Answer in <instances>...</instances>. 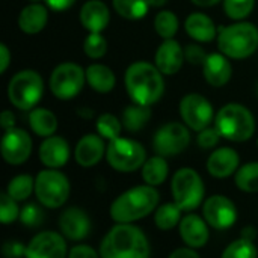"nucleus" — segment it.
Here are the masks:
<instances>
[{
  "instance_id": "17",
  "label": "nucleus",
  "mask_w": 258,
  "mask_h": 258,
  "mask_svg": "<svg viewBox=\"0 0 258 258\" xmlns=\"http://www.w3.org/2000/svg\"><path fill=\"white\" fill-rule=\"evenodd\" d=\"M156 67L162 74L174 76L180 71L184 60V51L175 39H165L156 51Z\"/></svg>"
},
{
  "instance_id": "37",
  "label": "nucleus",
  "mask_w": 258,
  "mask_h": 258,
  "mask_svg": "<svg viewBox=\"0 0 258 258\" xmlns=\"http://www.w3.org/2000/svg\"><path fill=\"white\" fill-rule=\"evenodd\" d=\"M255 6V0H224V9L228 18L243 20Z\"/></svg>"
},
{
  "instance_id": "20",
  "label": "nucleus",
  "mask_w": 258,
  "mask_h": 258,
  "mask_svg": "<svg viewBox=\"0 0 258 258\" xmlns=\"http://www.w3.org/2000/svg\"><path fill=\"white\" fill-rule=\"evenodd\" d=\"M239 154L233 148H218L207 160V171L215 178H227L239 169Z\"/></svg>"
},
{
  "instance_id": "53",
  "label": "nucleus",
  "mask_w": 258,
  "mask_h": 258,
  "mask_svg": "<svg viewBox=\"0 0 258 258\" xmlns=\"http://www.w3.org/2000/svg\"><path fill=\"white\" fill-rule=\"evenodd\" d=\"M257 92H258V88H257Z\"/></svg>"
},
{
  "instance_id": "43",
  "label": "nucleus",
  "mask_w": 258,
  "mask_h": 258,
  "mask_svg": "<svg viewBox=\"0 0 258 258\" xmlns=\"http://www.w3.org/2000/svg\"><path fill=\"white\" fill-rule=\"evenodd\" d=\"M3 255L6 258H21L26 255V246L20 242H6L3 245Z\"/></svg>"
},
{
  "instance_id": "51",
  "label": "nucleus",
  "mask_w": 258,
  "mask_h": 258,
  "mask_svg": "<svg viewBox=\"0 0 258 258\" xmlns=\"http://www.w3.org/2000/svg\"><path fill=\"white\" fill-rule=\"evenodd\" d=\"M166 2L168 0H148L150 6H154V8H160V6L166 5Z\"/></svg>"
},
{
  "instance_id": "23",
  "label": "nucleus",
  "mask_w": 258,
  "mask_h": 258,
  "mask_svg": "<svg viewBox=\"0 0 258 258\" xmlns=\"http://www.w3.org/2000/svg\"><path fill=\"white\" fill-rule=\"evenodd\" d=\"M180 236L189 248H203L209 242V227L198 215H187L180 221Z\"/></svg>"
},
{
  "instance_id": "47",
  "label": "nucleus",
  "mask_w": 258,
  "mask_h": 258,
  "mask_svg": "<svg viewBox=\"0 0 258 258\" xmlns=\"http://www.w3.org/2000/svg\"><path fill=\"white\" fill-rule=\"evenodd\" d=\"M14 124H15V116L11 110H3L2 115H0V125L2 128L6 132L9 128H14Z\"/></svg>"
},
{
  "instance_id": "19",
  "label": "nucleus",
  "mask_w": 258,
  "mask_h": 258,
  "mask_svg": "<svg viewBox=\"0 0 258 258\" xmlns=\"http://www.w3.org/2000/svg\"><path fill=\"white\" fill-rule=\"evenodd\" d=\"M39 159L50 169L63 166L70 159L68 142L60 136H48L39 147Z\"/></svg>"
},
{
  "instance_id": "11",
  "label": "nucleus",
  "mask_w": 258,
  "mask_h": 258,
  "mask_svg": "<svg viewBox=\"0 0 258 258\" xmlns=\"http://www.w3.org/2000/svg\"><path fill=\"white\" fill-rule=\"evenodd\" d=\"M190 142L187 125L181 122H169L157 130L153 139L154 151L162 157H171L183 153Z\"/></svg>"
},
{
  "instance_id": "35",
  "label": "nucleus",
  "mask_w": 258,
  "mask_h": 258,
  "mask_svg": "<svg viewBox=\"0 0 258 258\" xmlns=\"http://www.w3.org/2000/svg\"><path fill=\"white\" fill-rule=\"evenodd\" d=\"M95 127H97L98 135L104 139H109V142H110V141L119 138L122 122L112 113H103L98 116Z\"/></svg>"
},
{
  "instance_id": "45",
  "label": "nucleus",
  "mask_w": 258,
  "mask_h": 258,
  "mask_svg": "<svg viewBox=\"0 0 258 258\" xmlns=\"http://www.w3.org/2000/svg\"><path fill=\"white\" fill-rule=\"evenodd\" d=\"M44 3L50 9L62 12V11H67L68 8H71L76 3V0H44Z\"/></svg>"
},
{
  "instance_id": "34",
  "label": "nucleus",
  "mask_w": 258,
  "mask_h": 258,
  "mask_svg": "<svg viewBox=\"0 0 258 258\" xmlns=\"http://www.w3.org/2000/svg\"><path fill=\"white\" fill-rule=\"evenodd\" d=\"M154 29L163 39H172L178 30V18L171 11H162L154 18Z\"/></svg>"
},
{
  "instance_id": "4",
  "label": "nucleus",
  "mask_w": 258,
  "mask_h": 258,
  "mask_svg": "<svg viewBox=\"0 0 258 258\" xmlns=\"http://www.w3.org/2000/svg\"><path fill=\"white\" fill-rule=\"evenodd\" d=\"M218 30V45L227 57L246 59L257 51L258 29L252 23L242 21Z\"/></svg>"
},
{
  "instance_id": "7",
  "label": "nucleus",
  "mask_w": 258,
  "mask_h": 258,
  "mask_svg": "<svg viewBox=\"0 0 258 258\" xmlns=\"http://www.w3.org/2000/svg\"><path fill=\"white\" fill-rule=\"evenodd\" d=\"M174 203L183 210L190 212L201 206L204 200V183L200 174L192 168H181L171 181Z\"/></svg>"
},
{
  "instance_id": "3",
  "label": "nucleus",
  "mask_w": 258,
  "mask_h": 258,
  "mask_svg": "<svg viewBox=\"0 0 258 258\" xmlns=\"http://www.w3.org/2000/svg\"><path fill=\"white\" fill-rule=\"evenodd\" d=\"M159 203V192L153 186H136L121 194L110 206V216L118 224H130L148 216Z\"/></svg>"
},
{
  "instance_id": "31",
  "label": "nucleus",
  "mask_w": 258,
  "mask_h": 258,
  "mask_svg": "<svg viewBox=\"0 0 258 258\" xmlns=\"http://www.w3.org/2000/svg\"><path fill=\"white\" fill-rule=\"evenodd\" d=\"M32 192H35V180L29 174H21L8 183L6 194L17 203L27 200Z\"/></svg>"
},
{
  "instance_id": "40",
  "label": "nucleus",
  "mask_w": 258,
  "mask_h": 258,
  "mask_svg": "<svg viewBox=\"0 0 258 258\" xmlns=\"http://www.w3.org/2000/svg\"><path fill=\"white\" fill-rule=\"evenodd\" d=\"M20 222L26 227H39L44 221V212L35 204H26L20 210Z\"/></svg>"
},
{
  "instance_id": "25",
  "label": "nucleus",
  "mask_w": 258,
  "mask_h": 258,
  "mask_svg": "<svg viewBox=\"0 0 258 258\" xmlns=\"http://www.w3.org/2000/svg\"><path fill=\"white\" fill-rule=\"evenodd\" d=\"M184 29L187 35L198 42H210L216 38V26L213 20L201 12L190 14L184 21Z\"/></svg>"
},
{
  "instance_id": "28",
  "label": "nucleus",
  "mask_w": 258,
  "mask_h": 258,
  "mask_svg": "<svg viewBox=\"0 0 258 258\" xmlns=\"http://www.w3.org/2000/svg\"><path fill=\"white\" fill-rule=\"evenodd\" d=\"M151 118V109L150 106H142V104H132L127 106L122 112L121 122L122 127L128 132H139L142 130L147 122Z\"/></svg>"
},
{
  "instance_id": "50",
  "label": "nucleus",
  "mask_w": 258,
  "mask_h": 258,
  "mask_svg": "<svg viewBox=\"0 0 258 258\" xmlns=\"http://www.w3.org/2000/svg\"><path fill=\"white\" fill-rule=\"evenodd\" d=\"M242 237L243 239H248V240H254L255 239V230L252 228V227H248V228H245L243 231H242Z\"/></svg>"
},
{
  "instance_id": "8",
  "label": "nucleus",
  "mask_w": 258,
  "mask_h": 258,
  "mask_svg": "<svg viewBox=\"0 0 258 258\" xmlns=\"http://www.w3.org/2000/svg\"><path fill=\"white\" fill-rule=\"evenodd\" d=\"M106 159L115 171L132 172L144 166L147 162V153L139 142L119 136L109 142Z\"/></svg>"
},
{
  "instance_id": "32",
  "label": "nucleus",
  "mask_w": 258,
  "mask_h": 258,
  "mask_svg": "<svg viewBox=\"0 0 258 258\" xmlns=\"http://www.w3.org/2000/svg\"><path fill=\"white\" fill-rule=\"evenodd\" d=\"M113 9L127 20H139L150 9L148 0H112Z\"/></svg>"
},
{
  "instance_id": "39",
  "label": "nucleus",
  "mask_w": 258,
  "mask_h": 258,
  "mask_svg": "<svg viewBox=\"0 0 258 258\" xmlns=\"http://www.w3.org/2000/svg\"><path fill=\"white\" fill-rule=\"evenodd\" d=\"M20 218V209L17 206V201L12 200L6 192L0 195V219L5 225L14 222Z\"/></svg>"
},
{
  "instance_id": "30",
  "label": "nucleus",
  "mask_w": 258,
  "mask_h": 258,
  "mask_svg": "<svg viewBox=\"0 0 258 258\" xmlns=\"http://www.w3.org/2000/svg\"><path fill=\"white\" fill-rule=\"evenodd\" d=\"M181 212L183 210L175 203L160 206L156 210V213H154V224H156V227L163 230V231L172 230L174 227L180 225Z\"/></svg>"
},
{
  "instance_id": "9",
  "label": "nucleus",
  "mask_w": 258,
  "mask_h": 258,
  "mask_svg": "<svg viewBox=\"0 0 258 258\" xmlns=\"http://www.w3.org/2000/svg\"><path fill=\"white\" fill-rule=\"evenodd\" d=\"M35 195L44 207L57 209L70 197V181L56 169H44L35 178Z\"/></svg>"
},
{
  "instance_id": "22",
  "label": "nucleus",
  "mask_w": 258,
  "mask_h": 258,
  "mask_svg": "<svg viewBox=\"0 0 258 258\" xmlns=\"http://www.w3.org/2000/svg\"><path fill=\"white\" fill-rule=\"evenodd\" d=\"M203 73H204V79L212 86L221 88L230 82L233 74V67L225 54L212 53L207 56L206 62L203 63Z\"/></svg>"
},
{
  "instance_id": "14",
  "label": "nucleus",
  "mask_w": 258,
  "mask_h": 258,
  "mask_svg": "<svg viewBox=\"0 0 258 258\" xmlns=\"http://www.w3.org/2000/svg\"><path fill=\"white\" fill-rule=\"evenodd\" d=\"M2 156L9 165L24 163L32 153V139L21 128H9L2 138Z\"/></svg>"
},
{
  "instance_id": "18",
  "label": "nucleus",
  "mask_w": 258,
  "mask_h": 258,
  "mask_svg": "<svg viewBox=\"0 0 258 258\" xmlns=\"http://www.w3.org/2000/svg\"><path fill=\"white\" fill-rule=\"evenodd\" d=\"M106 147L103 142V138L100 135H86L83 136L74 150V157L76 162L83 166V168H91L95 166L104 156Z\"/></svg>"
},
{
  "instance_id": "5",
  "label": "nucleus",
  "mask_w": 258,
  "mask_h": 258,
  "mask_svg": "<svg viewBox=\"0 0 258 258\" xmlns=\"http://www.w3.org/2000/svg\"><path fill=\"white\" fill-rule=\"evenodd\" d=\"M216 128L222 138L233 142H245L255 132L254 115L242 104H225L216 116Z\"/></svg>"
},
{
  "instance_id": "26",
  "label": "nucleus",
  "mask_w": 258,
  "mask_h": 258,
  "mask_svg": "<svg viewBox=\"0 0 258 258\" xmlns=\"http://www.w3.org/2000/svg\"><path fill=\"white\" fill-rule=\"evenodd\" d=\"M86 82L94 91L106 94L115 88L116 77L109 67L101 63H92L86 68Z\"/></svg>"
},
{
  "instance_id": "21",
  "label": "nucleus",
  "mask_w": 258,
  "mask_h": 258,
  "mask_svg": "<svg viewBox=\"0 0 258 258\" xmlns=\"http://www.w3.org/2000/svg\"><path fill=\"white\" fill-rule=\"evenodd\" d=\"M110 21L109 8L101 0H89L82 6L80 23L89 33H100Z\"/></svg>"
},
{
  "instance_id": "1",
  "label": "nucleus",
  "mask_w": 258,
  "mask_h": 258,
  "mask_svg": "<svg viewBox=\"0 0 258 258\" xmlns=\"http://www.w3.org/2000/svg\"><path fill=\"white\" fill-rule=\"evenodd\" d=\"M125 89L133 103L151 106L165 92L162 71L148 62H135L125 71Z\"/></svg>"
},
{
  "instance_id": "2",
  "label": "nucleus",
  "mask_w": 258,
  "mask_h": 258,
  "mask_svg": "<svg viewBox=\"0 0 258 258\" xmlns=\"http://www.w3.org/2000/svg\"><path fill=\"white\" fill-rule=\"evenodd\" d=\"M101 258H148L150 243L147 236L135 225L118 224L101 240Z\"/></svg>"
},
{
  "instance_id": "41",
  "label": "nucleus",
  "mask_w": 258,
  "mask_h": 258,
  "mask_svg": "<svg viewBox=\"0 0 258 258\" xmlns=\"http://www.w3.org/2000/svg\"><path fill=\"white\" fill-rule=\"evenodd\" d=\"M221 133L218 132V128H212V127H207L201 132H198V138H197V142L201 148L204 150H210V148H215L221 139Z\"/></svg>"
},
{
  "instance_id": "24",
  "label": "nucleus",
  "mask_w": 258,
  "mask_h": 258,
  "mask_svg": "<svg viewBox=\"0 0 258 258\" xmlns=\"http://www.w3.org/2000/svg\"><path fill=\"white\" fill-rule=\"evenodd\" d=\"M48 21V11L41 3H30L21 9L18 15V26L21 32L27 35H35L41 32Z\"/></svg>"
},
{
  "instance_id": "49",
  "label": "nucleus",
  "mask_w": 258,
  "mask_h": 258,
  "mask_svg": "<svg viewBox=\"0 0 258 258\" xmlns=\"http://www.w3.org/2000/svg\"><path fill=\"white\" fill-rule=\"evenodd\" d=\"M221 0H192L194 5L197 6H201V8H210V6H215L216 3H219Z\"/></svg>"
},
{
  "instance_id": "46",
  "label": "nucleus",
  "mask_w": 258,
  "mask_h": 258,
  "mask_svg": "<svg viewBox=\"0 0 258 258\" xmlns=\"http://www.w3.org/2000/svg\"><path fill=\"white\" fill-rule=\"evenodd\" d=\"M168 258H200V255L194 248H178L172 251Z\"/></svg>"
},
{
  "instance_id": "6",
  "label": "nucleus",
  "mask_w": 258,
  "mask_h": 258,
  "mask_svg": "<svg viewBox=\"0 0 258 258\" xmlns=\"http://www.w3.org/2000/svg\"><path fill=\"white\" fill-rule=\"evenodd\" d=\"M44 92V82L41 76L33 70H24L17 73L8 85V98L20 110L33 109Z\"/></svg>"
},
{
  "instance_id": "42",
  "label": "nucleus",
  "mask_w": 258,
  "mask_h": 258,
  "mask_svg": "<svg viewBox=\"0 0 258 258\" xmlns=\"http://www.w3.org/2000/svg\"><path fill=\"white\" fill-rule=\"evenodd\" d=\"M207 56H209V54H206V51H204L200 45H195V44L187 45L186 50H184V57H186L190 63H194V65H203V63L206 62Z\"/></svg>"
},
{
  "instance_id": "13",
  "label": "nucleus",
  "mask_w": 258,
  "mask_h": 258,
  "mask_svg": "<svg viewBox=\"0 0 258 258\" xmlns=\"http://www.w3.org/2000/svg\"><path fill=\"white\" fill-rule=\"evenodd\" d=\"M203 216L210 227L216 230H227L234 225L237 210L230 198L224 195H213L206 200L203 206Z\"/></svg>"
},
{
  "instance_id": "10",
  "label": "nucleus",
  "mask_w": 258,
  "mask_h": 258,
  "mask_svg": "<svg viewBox=\"0 0 258 258\" xmlns=\"http://www.w3.org/2000/svg\"><path fill=\"white\" fill-rule=\"evenodd\" d=\"M86 71L77 63L65 62L57 65L50 77V89L53 95L59 100L74 98L85 85Z\"/></svg>"
},
{
  "instance_id": "44",
  "label": "nucleus",
  "mask_w": 258,
  "mask_h": 258,
  "mask_svg": "<svg viewBox=\"0 0 258 258\" xmlns=\"http://www.w3.org/2000/svg\"><path fill=\"white\" fill-rule=\"evenodd\" d=\"M68 258H101L97 251L88 245H77L74 246L70 252H68Z\"/></svg>"
},
{
  "instance_id": "12",
  "label": "nucleus",
  "mask_w": 258,
  "mask_h": 258,
  "mask_svg": "<svg viewBox=\"0 0 258 258\" xmlns=\"http://www.w3.org/2000/svg\"><path fill=\"white\" fill-rule=\"evenodd\" d=\"M180 115L189 128L201 132L210 125L213 119V107L201 94H187L180 101Z\"/></svg>"
},
{
  "instance_id": "52",
  "label": "nucleus",
  "mask_w": 258,
  "mask_h": 258,
  "mask_svg": "<svg viewBox=\"0 0 258 258\" xmlns=\"http://www.w3.org/2000/svg\"><path fill=\"white\" fill-rule=\"evenodd\" d=\"M32 3H36V2H39V0H30Z\"/></svg>"
},
{
  "instance_id": "36",
  "label": "nucleus",
  "mask_w": 258,
  "mask_h": 258,
  "mask_svg": "<svg viewBox=\"0 0 258 258\" xmlns=\"http://www.w3.org/2000/svg\"><path fill=\"white\" fill-rule=\"evenodd\" d=\"M221 258H257V248L252 240L242 237L230 243Z\"/></svg>"
},
{
  "instance_id": "16",
  "label": "nucleus",
  "mask_w": 258,
  "mask_h": 258,
  "mask_svg": "<svg viewBox=\"0 0 258 258\" xmlns=\"http://www.w3.org/2000/svg\"><path fill=\"white\" fill-rule=\"evenodd\" d=\"M59 228L67 239L79 242L88 237L91 231V219L85 210L79 207H70L60 215Z\"/></svg>"
},
{
  "instance_id": "15",
  "label": "nucleus",
  "mask_w": 258,
  "mask_h": 258,
  "mask_svg": "<svg viewBox=\"0 0 258 258\" xmlns=\"http://www.w3.org/2000/svg\"><path fill=\"white\" fill-rule=\"evenodd\" d=\"M26 258H65V239L54 231H42L26 246Z\"/></svg>"
},
{
  "instance_id": "48",
  "label": "nucleus",
  "mask_w": 258,
  "mask_h": 258,
  "mask_svg": "<svg viewBox=\"0 0 258 258\" xmlns=\"http://www.w3.org/2000/svg\"><path fill=\"white\" fill-rule=\"evenodd\" d=\"M11 62V53L9 48L5 44H0V73H5Z\"/></svg>"
},
{
  "instance_id": "38",
  "label": "nucleus",
  "mask_w": 258,
  "mask_h": 258,
  "mask_svg": "<svg viewBox=\"0 0 258 258\" xmlns=\"http://www.w3.org/2000/svg\"><path fill=\"white\" fill-rule=\"evenodd\" d=\"M83 51L91 59H100L107 51V41L101 33H89L83 42Z\"/></svg>"
},
{
  "instance_id": "33",
  "label": "nucleus",
  "mask_w": 258,
  "mask_h": 258,
  "mask_svg": "<svg viewBox=\"0 0 258 258\" xmlns=\"http://www.w3.org/2000/svg\"><path fill=\"white\" fill-rule=\"evenodd\" d=\"M236 186L248 194L258 192V162L243 165L236 172Z\"/></svg>"
},
{
  "instance_id": "29",
  "label": "nucleus",
  "mask_w": 258,
  "mask_h": 258,
  "mask_svg": "<svg viewBox=\"0 0 258 258\" xmlns=\"http://www.w3.org/2000/svg\"><path fill=\"white\" fill-rule=\"evenodd\" d=\"M168 172H169L168 163L165 157L159 154L154 157H150L142 166V178L148 186H153V187L162 184L166 180Z\"/></svg>"
},
{
  "instance_id": "27",
  "label": "nucleus",
  "mask_w": 258,
  "mask_h": 258,
  "mask_svg": "<svg viewBox=\"0 0 258 258\" xmlns=\"http://www.w3.org/2000/svg\"><path fill=\"white\" fill-rule=\"evenodd\" d=\"M29 124L33 133L42 138H48V136H53V133L57 128V118L51 110L36 107L29 115Z\"/></svg>"
}]
</instances>
